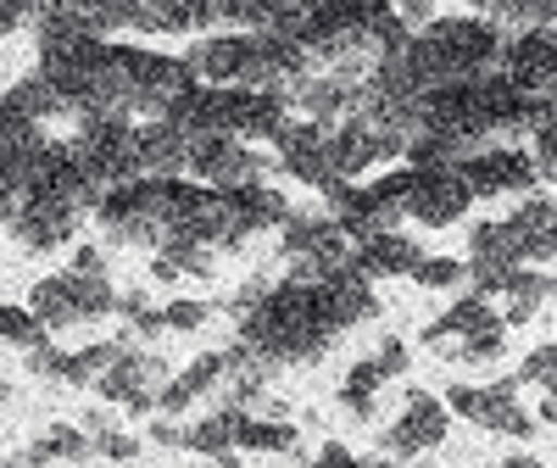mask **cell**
Returning a JSON list of instances; mask_svg holds the SVG:
<instances>
[{"label":"cell","mask_w":557,"mask_h":468,"mask_svg":"<svg viewBox=\"0 0 557 468\" xmlns=\"http://www.w3.org/2000/svg\"><path fill=\"white\" fill-rule=\"evenodd\" d=\"M330 346H335V330L323 323V312L312 301V285H290V279H285V285H273V291H257V301L246 307L240 352L262 373L307 368Z\"/></svg>","instance_id":"cell-1"},{"label":"cell","mask_w":557,"mask_h":468,"mask_svg":"<svg viewBox=\"0 0 557 468\" xmlns=\"http://www.w3.org/2000/svg\"><path fill=\"white\" fill-rule=\"evenodd\" d=\"M502 28L485 23V17H430L424 28L412 34V51L424 62L430 84H474V78H491L502 73Z\"/></svg>","instance_id":"cell-2"},{"label":"cell","mask_w":557,"mask_h":468,"mask_svg":"<svg viewBox=\"0 0 557 468\" xmlns=\"http://www.w3.org/2000/svg\"><path fill=\"white\" fill-rule=\"evenodd\" d=\"M117 312V291L107 285V273H51L28 291V318L45 335H67L84 323H101Z\"/></svg>","instance_id":"cell-3"},{"label":"cell","mask_w":557,"mask_h":468,"mask_svg":"<svg viewBox=\"0 0 557 468\" xmlns=\"http://www.w3.org/2000/svg\"><path fill=\"white\" fill-rule=\"evenodd\" d=\"M101 234L123 251H162L168 241V178H134L123 190H107L101 207Z\"/></svg>","instance_id":"cell-4"},{"label":"cell","mask_w":557,"mask_h":468,"mask_svg":"<svg viewBox=\"0 0 557 468\" xmlns=\"http://www.w3.org/2000/svg\"><path fill=\"white\" fill-rule=\"evenodd\" d=\"M330 223L346 234L351 246L374 241V234H396L407 229V168L368 178V184H346L330 196Z\"/></svg>","instance_id":"cell-5"},{"label":"cell","mask_w":557,"mask_h":468,"mask_svg":"<svg viewBox=\"0 0 557 468\" xmlns=\"http://www.w3.org/2000/svg\"><path fill=\"white\" fill-rule=\"evenodd\" d=\"M67 157L89 173V184L107 196L139 178V146H134V123L128 118H89L67 139Z\"/></svg>","instance_id":"cell-6"},{"label":"cell","mask_w":557,"mask_h":468,"mask_svg":"<svg viewBox=\"0 0 557 468\" xmlns=\"http://www.w3.org/2000/svg\"><path fill=\"white\" fill-rule=\"evenodd\" d=\"M307 57L290 28H262V34H246V67H240V89H257V96H278L290 107V96L307 78Z\"/></svg>","instance_id":"cell-7"},{"label":"cell","mask_w":557,"mask_h":468,"mask_svg":"<svg viewBox=\"0 0 557 468\" xmlns=\"http://www.w3.org/2000/svg\"><path fill=\"white\" fill-rule=\"evenodd\" d=\"M273 151H278V168H285L296 184H307V190H318L323 201H330L335 190H346V178L335 168V151H330V128L323 123L290 118L285 128H278Z\"/></svg>","instance_id":"cell-8"},{"label":"cell","mask_w":557,"mask_h":468,"mask_svg":"<svg viewBox=\"0 0 557 468\" xmlns=\"http://www.w3.org/2000/svg\"><path fill=\"white\" fill-rule=\"evenodd\" d=\"M278 251H285V268H290L285 279H290V285H318L323 273L346 268L351 241H346V234H341L330 218H296V212H290Z\"/></svg>","instance_id":"cell-9"},{"label":"cell","mask_w":557,"mask_h":468,"mask_svg":"<svg viewBox=\"0 0 557 468\" xmlns=\"http://www.w3.org/2000/svg\"><path fill=\"white\" fill-rule=\"evenodd\" d=\"M446 412L469 418V424L507 435V441H530L535 418L519 407V380H496V385H451L446 391Z\"/></svg>","instance_id":"cell-10"},{"label":"cell","mask_w":557,"mask_h":468,"mask_svg":"<svg viewBox=\"0 0 557 468\" xmlns=\"http://www.w3.org/2000/svg\"><path fill=\"white\" fill-rule=\"evenodd\" d=\"M223 196V241L218 251H246L262 234L290 223V201L268 190V184H246V190H218Z\"/></svg>","instance_id":"cell-11"},{"label":"cell","mask_w":557,"mask_h":468,"mask_svg":"<svg viewBox=\"0 0 557 468\" xmlns=\"http://www.w3.org/2000/svg\"><path fill=\"white\" fill-rule=\"evenodd\" d=\"M469 207L474 196L457 168H407V223L451 229L457 218H469Z\"/></svg>","instance_id":"cell-12"},{"label":"cell","mask_w":557,"mask_h":468,"mask_svg":"<svg viewBox=\"0 0 557 468\" xmlns=\"http://www.w3.org/2000/svg\"><path fill=\"white\" fill-rule=\"evenodd\" d=\"M457 173H462V184H469V196H474V201L530 196L535 184H541L535 168H530V157H524L519 146H485V151H474V157H462Z\"/></svg>","instance_id":"cell-13"},{"label":"cell","mask_w":557,"mask_h":468,"mask_svg":"<svg viewBox=\"0 0 557 468\" xmlns=\"http://www.w3.org/2000/svg\"><path fill=\"white\" fill-rule=\"evenodd\" d=\"M330 151H335L341 178L357 184V178H368V173L385 168V162H401L407 139H396V134H385V128H374V123H362V118H341V123L330 128Z\"/></svg>","instance_id":"cell-14"},{"label":"cell","mask_w":557,"mask_h":468,"mask_svg":"<svg viewBox=\"0 0 557 468\" xmlns=\"http://www.w3.org/2000/svg\"><path fill=\"white\" fill-rule=\"evenodd\" d=\"M262 173L268 162L240 139H201V146H190V168H184V178L207 184V190H246V184H262Z\"/></svg>","instance_id":"cell-15"},{"label":"cell","mask_w":557,"mask_h":468,"mask_svg":"<svg viewBox=\"0 0 557 468\" xmlns=\"http://www.w3.org/2000/svg\"><path fill=\"white\" fill-rule=\"evenodd\" d=\"M446 430H451L446 402H435L430 391H412V396H407V412L385 430V457H396V463L430 457V452L446 441Z\"/></svg>","instance_id":"cell-16"},{"label":"cell","mask_w":557,"mask_h":468,"mask_svg":"<svg viewBox=\"0 0 557 468\" xmlns=\"http://www.w3.org/2000/svg\"><path fill=\"white\" fill-rule=\"evenodd\" d=\"M28 190H39V196H51V201L73 207L78 218L101 207V190L89 184V173L67 157V146H57V139H45V151L34 157V168H28Z\"/></svg>","instance_id":"cell-17"},{"label":"cell","mask_w":557,"mask_h":468,"mask_svg":"<svg viewBox=\"0 0 557 468\" xmlns=\"http://www.w3.org/2000/svg\"><path fill=\"white\" fill-rule=\"evenodd\" d=\"M502 78L519 89V96H552L557 78V39L552 28H524L502 45Z\"/></svg>","instance_id":"cell-18"},{"label":"cell","mask_w":557,"mask_h":468,"mask_svg":"<svg viewBox=\"0 0 557 468\" xmlns=\"http://www.w3.org/2000/svg\"><path fill=\"white\" fill-rule=\"evenodd\" d=\"M168 385V368H162V357H146V352H134V346H123V357L101 373V396L107 402H117V407H128V412H157V391Z\"/></svg>","instance_id":"cell-19"},{"label":"cell","mask_w":557,"mask_h":468,"mask_svg":"<svg viewBox=\"0 0 557 468\" xmlns=\"http://www.w3.org/2000/svg\"><path fill=\"white\" fill-rule=\"evenodd\" d=\"M7 229H12V241H17L23 251L45 257V251L67 246L73 234H78V212H73V207H62V201H51V196H39V190H28Z\"/></svg>","instance_id":"cell-20"},{"label":"cell","mask_w":557,"mask_h":468,"mask_svg":"<svg viewBox=\"0 0 557 468\" xmlns=\"http://www.w3.org/2000/svg\"><path fill=\"white\" fill-rule=\"evenodd\" d=\"M312 301H318L323 323L335 330V341H341V335H351L362 318H374V312H380V296H374V285H368V279H357L351 268L323 273L318 285H312Z\"/></svg>","instance_id":"cell-21"},{"label":"cell","mask_w":557,"mask_h":468,"mask_svg":"<svg viewBox=\"0 0 557 468\" xmlns=\"http://www.w3.org/2000/svg\"><path fill=\"white\" fill-rule=\"evenodd\" d=\"M228 385V357L223 352H207V357H196L184 373H173V380L157 391V412L162 418H178V412H190L196 402H207V396H218Z\"/></svg>","instance_id":"cell-22"},{"label":"cell","mask_w":557,"mask_h":468,"mask_svg":"<svg viewBox=\"0 0 557 468\" xmlns=\"http://www.w3.org/2000/svg\"><path fill=\"white\" fill-rule=\"evenodd\" d=\"M290 107H301L307 123H323L335 128L341 118L357 112V78H341V73H307L301 89L290 96Z\"/></svg>","instance_id":"cell-23"},{"label":"cell","mask_w":557,"mask_h":468,"mask_svg":"<svg viewBox=\"0 0 557 468\" xmlns=\"http://www.w3.org/2000/svg\"><path fill=\"white\" fill-rule=\"evenodd\" d=\"M134 146H139V178H184L190 168V139L173 123H134Z\"/></svg>","instance_id":"cell-24"},{"label":"cell","mask_w":557,"mask_h":468,"mask_svg":"<svg viewBox=\"0 0 557 468\" xmlns=\"http://www.w3.org/2000/svg\"><path fill=\"white\" fill-rule=\"evenodd\" d=\"M496 307L491 301H480V296H457L435 323H430V330H424V346L435 352V357H446L451 362V352L462 346V341H469V335H480V330H496Z\"/></svg>","instance_id":"cell-25"},{"label":"cell","mask_w":557,"mask_h":468,"mask_svg":"<svg viewBox=\"0 0 557 468\" xmlns=\"http://www.w3.org/2000/svg\"><path fill=\"white\" fill-rule=\"evenodd\" d=\"M418 257H424V251H418V246L407 241V234L396 229V234H374V241L351 246L346 268H351L357 279H368V285H380V279H407Z\"/></svg>","instance_id":"cell-26"},{"label":"cell","mask_w":557,"mask_h":468,"mask_svg":"<svg viewBox=\"0 0 557 468\" xmlns=\"http://www.w3.org/2000/svg\"><path fill=\"white\" fill-rule=\"evenodd\" d=\"M196 84L212 89H240V67H246V34H207L190 57H184Z\"/></svg>","instance_id":"cell-27"},{"label":"cell","mask_w":557,"mask_h":468,"mask_svg":"<svg viewBox=\"0 0 557 468\" xmlns=\"http://www.w3.org/2000/svg\"><path fill=\"white\" fill-rule=\"evenodd\" d=\"M552 218H557V207H552V190L546 196H530L513 218V234H519V257H524V268H552V251H557V229H552Z\"/></svg>","instance_id":"cell-28"},{"label":"cell","mask_w":557,"mask_h":468,"mask_svg":"<svg viewBox=\"0 0 557 468\" xmlns=\"http://www.w3.org/2000/svg\"><path fill=\"white\" fill-rule=\"evenodd\" d=\"M307 0H218V23L235 34H262V28H296Z\"/></svg>","instance_id":"cell-29"},{"label":"cell","mask_w":557,"mask_h":468,"mask_svg":"<svg viewBox=\"0 0 557 468\" xmlns=\"http://www.w3.org/2000/svg\"><path fill=\"white\" fill-rule=\"evenodd\" d=\"M552 301V268H513L502 285V330H513V323H530L541 307Z\"/></svg>","instance_id":"cell-30"},{"label":"cell","mask_w":557,"mask_h":468,"mask_svg":"<svg viewBox=\"0 0 557 468\" xmlns=\"http://www.w3.org/2000/svg\"><path fill=\"white\" fill-rule=\"evenodd\" d=\"M151 34H207L218 28V0H146Z\"/></svg>","instance_id":"cell-31"},{"label":"cell","mask_w":557,"mask_h":468,"mask_svg":"<svg viewBox=\"0 0 557 468\" xmlns=\"http://www.w3.org/2000/svg\"><path fill=\"white\" fill-rule=\"evenodd\" d=\"M12 107L23 112V118H34L39 128H51V123H78L73 118V107H67V96L45 78V73H28L23 84H12Z\"/></svg>","instance_id":"cell-32"},{"label":"cell","mask_w":557,"mask_h":468,"mask_svg":"<svg viewBox=\"0 0 557 468\" xmlns=\"http://www.w3.org/2000/svg\"><path fill=\"white\" fill-rule=\"evenodd\" d=\"M123 346H128V341H89V346H78V352H62L57 385H67V391H96L101 373L123 357Z\"/></svg>","instance_id":"cell-33"},{"label":"cell","mask_w":557,"mask_h":468,"mask_svg":"<svg viewBox=\"0 0 557 468\" xmlns=\"http://www.w3.org/2000/svg\"><path fill=\"white\" fill-rule=\"evenodd\" d=\"M462 262H474V268H524L513 223H507V218L474 223V234H469V257H462Z\"/></svg>","instance_id":"cell-34"},{"label":"cell","mask_w":557,"mask_h":468,"mask_svg":"<svg viewBox=\"0 0 557 468\" xmlns=\"http://www.w3.org/2000/svg\"><path fill=\"white\" fill-rule=\"evenodd\" d=\"M45 134L34 118H23L17 107H12V96H0V157H17V162H34L39 151H45Z\"/></svg>","instance_id":"cell-35"},{"label":"cell","mask_w":557,"mask_h":468,"mask_svg":"<svg viewBox=\"0 0 557 468\" xmlns=\"http://www.w3.org/2000/svg\"><path fill=\"white\" fill-rule=\"evenodd\" d=\"M240 407H218L212 418H201V424L196 430H184V446H190V452H201V457H223V452H235V430H240Z\"/></svg>","instance_id":"cell-36"},{"label":"cell","mask_w":557,"mask_h":468,"mask_svg":"<svg viewBox=\"0 0 557 468\" xmlns=\"http://www.w3.org/2000/svg\"><path fill=\"white\" fill-rule=\"evenodd\" d=\"M89 452H96V446L84 441V430H73V424H51V430L34 441L28 463H84Z\"/></svg>","instance_id":"cell-37"},{"label":"cell","mask_w":557,"mask_h":468,"mask_svg":"<svg viewBox=\"0 0 557 468\" xmlns=\"http://www.w3.org/2000/svg\"><path fill=\"white\" fill-rule=\"evenodd\" d=\"M235 452H296V430L290 424H273V418H240L235 430Z\"/></svg>","instance_id":"cell-38"},{"label":"cell","mask_w":557,"mask_h":468,"mask_svg":"<svg viewBox=\"0 0 557 468\" xmlns=\"http://www.w3.org/2000/svg\"><path fill=\"white\" fill-rule=\"evenodd\" d=\"M407 279L418 291H462V285H469V262H457V257H418Z\"/></svg>","instance_id":"cell-39"},{"label":"cell","mask_w":557,"mask_h":468,"mask_svg":"<svg viewBox=\"0 0 557 468\" xmlns=\"http://www.w3.org/2000/svg\"><path fill=\"white\" fill-rule=\"evenodd\" d=\"M45 341H51V335H45L39 323L28 318V307H0V346H7V352H23L28 357Z\"/></svg>","instance_id":"cell-40"},{"label":"cell","mask_w":557,"mask_h":468,"mask_svg":"<svg viewBox=\"0 0 557 468\" xmlns=\"http://www.w3.org/2000/svg\"><path fill=\"white\" fill-rule=\"evenodd\" d=\"M117 312H123V323H128L123 341H162V335H168L162 307H146L139 296H117Z\"/></svg>","instance_id":"cell-41"},{"label":"cell","mask_w":557,"mask_h":468,"mask_svg":"<svg viewBox=\"0 0 557 468\" xmlns=\"http://www.w3.org/2000/svg\"><path fill=\"white\" fill-rule=\"evenodd\" d=\"M28 168H34V162L0 157V229L12 223V212H17V207H23V196H28Z\"/></svg>","instance_id":"cell-42"},{"label":"cell","mask_w":557,"mask_h":468,"mask_svg":"<svg viewBox=\"0 0 557 468\" xmlns=\"http://www.w3.org/2000/svg\"><path fill=\"white\" fill-rule=\"evenodd\" d=\"M502 352H507V330L496 323V330H480V335H469L457 352H451V362H469V368H485V362H502Z\"/></svg>","instance_id":"cell-43"},{"label":"cell","mask_w":557,"mask_h":468,"mask_svg":"<svg viewBox=\"0 0 557 468\" xmlns=\"http://www.w3.org/2000/svg\"><path fill=\"white\" fill-rule=\"evenodd\" d=\"M552 380H557V346L546 341V346H535V352L524 357L519 385H541V391H552Z\"/></svg>","instance_id":"cell-44"},{"label":"cell","mask_w":557,"mask_h":468,"mask_svg":"<svg viewBox=\"0 0 557 468\" xmlns=\"http://www.w3.org/2000/svg\"><path fill=\"white\" fill-rule=\"evenodd\" d=\"M162 323H168V335H196L207 323V301H168Z\"/></svg>","instance_id":"cell-45"},{"label":"cell","mask_w":557,"mask_h":468,"mask_svg":"<svg viewBox=\"0 0 557 468\" xmlns=\"http://www.w3.org/2000/svg\"><path fill=\"white\" fill-rule=\"evenodd\" d=\"M407 362H412L407 341H385V346L374 352V368L385 373V380H401V373H407Z\"/></svg>","instance_id":"cell-46"},{"label":"cell","mask_w":557,"mask_h":468,"mask_svg":"<svg viewBox=\"0 0 557 468\" xmlns=\"http://www.w3.org/2000/svg\"><path fill=\"white\" fill-rule=\"evenodd\" d=\"M341 407L357 418V424H368V418L380 412V402H374V396H368V391H351V385H341Z\"/></svg>","instance_id":"cell-47"},{"label":"cell","mask_w":557,"mask_h":468,"mask_svg":"<svg viewBox=\"0 0 557 468\" xmlns=\"http://www.w3.org/2000/svg\"><path fill=\"white\" fill-rule=\"evenodd\" d=\"M101 7L107 0H39V12H67V17H84V23L96 17Z\"/></svg>","instance_id":"cell-48"},{"label":"cell","mask_w":557,"mask_h":468,"mask_svg":"<svg viewBox=\"0 0 557 468\" xmlns=\"http://www.w3.org/2000/svg\"><path fill=\"white\" fill-rule=\"evenodd\" d=\"M346 385H351V391H368V396H374V391L385 385V373L374 368V357H368V362H357V368L346 373Z\"/></svg>","instance_id":"cell-49"},{"label":"cell","mask_w":557,"mask_h":468,"mask_svg":"<svg viewBox=\"0 0 557 468\" xmlns=\"http://www.w3.org/2000/svg\"><path fill=\"white\" fill-rule=\"evenodd\" d=\"M134 452H139V441H134V435H117V430H112V435H101V457H112V463H128Z\"/></svg>","instance_id":"cell-50"},{"label":"cell","mask_w":557,"mask_h":468,"mask_svg":"<svg viewBox=\"0 0 557 468\" xmlns=\"http://www.w3.org/2000/svg\"><path fill=\"white\" fill-rule=\"evenodd\" d=\"M312 468H362V457H351V452H346V446H323V452H318V463H312Z\"/></svg>","instance_id":"cell-51"},{"label":"cell","mask_w":557,"mask_h":468,"mask_svg":"<svg viewBox=\"0 0 557 468\" xmlns=\"http://www.w3.org/2000/svg\"><path fill=\"white\" fill-rule=\"evenodd\" d=\"M151 441H162V446H184V430L173 424V418H157V424H151Z\"/></svg>","instance_id":"cell-52"},{"label":"cell","mask_w":557,"mask_h":468,"mask_svg":"<svg viewBox=\"0 0 557 468\" xmlns=\"http://www.w3.org/2000/svg\"><path fill=\"white\" fill-rule=\"evenodd\" d=\"M502 468H546V463H541V457H524V452H519V457H502Z\"/></svg>","instance_id":"cell-53"},{"label":"cell","mask_w":557,"mask_h":468,"mask_svg":"<svg viewBox=\"0 0 557 468\" xmlns=\"http://www.w3.org/2000/svg\"><path fill=\"white\" fill-rule=\"evenodd\" d=\"M362 468H396V463H362Z\"/></svg>","instance_id":"cell-54"},{"label":"cell","mask_w":557,"mask_h":468,"mask_svg":"<svg viewBox=\"0 0 557 468\" xmlns=\"http://www.w3.org/2000/svg\"><path fill=\"white\" fill-rule=\"evenodd\" d=\"M0 396H7V391H0Z\"/></svg>","instance_id":"cell-55"}]
</instances>
